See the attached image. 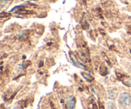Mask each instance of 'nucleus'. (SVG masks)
Masks as SVG:
<instances>
[{
	"mask_svg": "<svg viewBox=\"0 0 131 109\" xmlns=\"http://www.w3.org/2000/svg\"><path fill=\"white\" fill-rule=\"evenodd\" d=\"M109 98L111 99H115L118 95V91L115 88H109L107 91Z\"/></svg>",
	"mask_w": 131,
	"mask_h": 109,
	"instance_id": "obj_3",
	"label": "nucleus"
},
{
	"mask_svg": "<svg viewBox=\"0 0 131 109\" xmlns=\"http://www.w3.org/2000/svg\"><path fill=\"white\" fill-rule=\"evenodd\" d=\"M107 109H115L116 107L114 105V104L112 102H109L107 103Z\"/></svg>",
	"mask_w": 131,
	"mask_h": 109,
	"instance_id": "obj_4",
	"label": "nucleus"
},
{
	"mask_svg": "<svg viewBox=\"0 0 131 109\" xmlns=\"http://www.w3.org/2000/svg\"><path fill=\"white\" fill-rule=\"evenodd\" d=\"M75 105V98L70 97L67 100V107L69 109H73Z\"/></svg>",
	"mask_w": 131,
	"mask_h": 109,
	"instance_id": "obj_2",
	"label": "nucleus"
},
{
	"mask_svg": "<svg viewBox=\"0 0 131 109\" xmlns=\"http://www.w3.org/2000/svg\"><path fill=\"white\" fill-rule=\"evenodd\" d=\"M118 103L122 107H127L131 103V97L127 92H123L118 98Z\"/></svg>",
	"mask_w": 131,
	"mask_h": 109,
	"instance_id": "obj_1",
	"label": "nucleus"
}]
</instances>
